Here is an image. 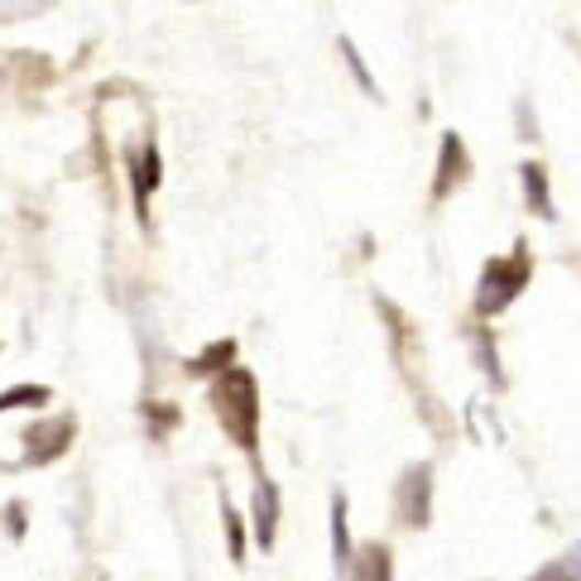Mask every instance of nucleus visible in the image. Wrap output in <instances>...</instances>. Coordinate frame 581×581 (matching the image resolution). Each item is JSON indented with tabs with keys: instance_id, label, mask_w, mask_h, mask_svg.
Segmentation results:
<instances>
[{
	"instance_id": "1",
	"label": "nucleus",
	"mask_w": 581,
	"mask_h": 581,
	"mask_svg": "<svg viewBox=\"0 0 581 581\" xmlns=\"http://www.w3.org/2000/svg\"><path fill=\"white\" fill-rule=\"evenodd\" d=\"M211 404H217L221 428H227L231 438L241 442L250 457H255V418H260V390H255V380H250L245 370H227V375L217 380V390H211Z\"/></svg>"
},
{
	"instance_id": "2",
	"label": "nucleus",
	"mask_w": 581,
	"mask_h": 581,
	"mask_svg": "<svg viewBox=\"0 0 581 581\" xmlns=\"http://www.w3.org/2000/svg\"><path fill=\"white\" fill-rule=\"evenodd\" d=\"M524 279H528L524 250L514 260H491V264H485V274H481V294H475V308H481V313H500L524 288Z\"/></svg>"
},
{
	"instance_id": "3",
	"label": "nucleus",
	"mask_w": 581,
	"mask_h": 581,
	"mask_svg": "<svg viewBox=\"0 0 581 581\" xmlns=\"http://www.w3.org/2000/svg\"><path fill=\"white\" fill-rule=\"evenodd\" d=\"M428 485H432V471L423 467V461H418V467H408V475L399 481V509H404V519L414 528L428 524Z\"/></svg>"
},
{
	"instance_id": "4",
	"label": "nucleus",
	"mask_w": 581,
	"mask_h": 581,
	"mask_svg": "<svg viewBox=\"0 0 581 581\" xmlns=\"http://www.w3.org/2000/svg\"><path fill=\"white\" fill-rule=\"evenodd\" d=\"M73 438V423L68 418H48V423H34L30 432H24V447H30V461H53L68 447Z\"/></svg>"
},
{
	"instance_id": "5",
	"label": "nucleus",
	"mask_w": 581,
	"mask_h": 581,
	"mask_svg": "<svg viewBox=\"0 0 581 581\" xmlns=\"http://www.w3.org/2000/svg\"><path fill=\"white\" fill-rule=\"evenodd\" d=\"M274 524H279V491L270 481H260L255 491V534H260V548L274 544Z\"/></svg>"
},
{
	"instance_id": "6",
	"label": "nucleus",
	"mask_w": 581,
	"mask_h": 581,
	"mask_svg": "<svg viewBox=\"0 0 581 581\" xmlns=\"http://www.w3.org/2000/svg\"><path fill=\"white\" fill-rule=\"evenodd\" d=\"M461 174H467V154H461V140L457 135H447L442 140V164H438V197L447 188H457Z\"/></svg>"
},
{
	"instance_id": "7",
	"label": "nucleus",
	"mask_w": 581,
	"mask_h": 581,
	"mask_svg": "<svg viewBox=\"0 0 581 581\" xmlns=\"http://www.w3.org/2000/svg\"><path fill=\"white\" fill-rule=\"evenodd\" d=\"M332 544H337V562H341V572H347V562H351V548H347V500H332Z\"/></svg>"
},
{
	"instance_id": "8",
	"label": "nucleus",
	"mask_w": 581,
	"mask_h": 581,
	"mask_svg": "<svg viewBox=\"0 0 581 581\" xmlns=\"http://www.w3.org/2000/svg\"><path fill=\"white\" fill-rule=\"evenodd\" d=\"M20 404H48V390L44 385H20V390H6L0 394V414H6V408H20Z\"/></svg>"
},
{
	"instance_id": "9",
	"label": "nucleus",
	"mask_w": 581,
	"mask_h": 581,
	"mask_svg": "<svg viewBox=\"0 0 581 581\" xmlns=\"http://www.w3.org/2000/svg\"><path fill=\"white\" fill-rule=\"evenodd\" d=\"M154 188H158V154H154V150H144V174L135 168V197L144 202V197H150Z\"/></svg>"
},
{
	"instance_id": "10",
	"label": "nucleus",
	"mask_w": 581,
	"mask_h": 581,
	"mask_svg": "<svg viewBox=\"0 0 581 581\" xmlns=\"http://www.w3.org/2000/svg\"><path fill=\"white\" fill-rule=\"evenodd\" d=\"M524 178H528V197H534L538 211H548V188H544V168L538 164H524Z\"/></svg>"
},
{
	"instance_id": "11",
	"label": "nucleus",
	"mask_w": 581,
	"mask_h": 581,
	"mask_svg": "<svg viewBox=\"0 0 581 581\" xmlns=\"http://www.w3.org/2000/svg\"><path fill=\"white\" fill-rule=\"evenodd\" d=\"M227 538H231V558L241 562L245 558V534H241V514H235L231 505H227Z\"/></svg>"
},
{
	"instance_id": "12",
	"label": "nucleus",
	"mask_w": 581,
	"mask_h": 581,
	"mask_svg": "<svg viewBox=\"0 0 581 581\" xmlns=\"http://www.w3.org/2000/svg\"><path fill=\"white\" fill-rule=\"evenodd\" d=\"M534 581H577V577L567 572V567H548V572H544V577H534Z\"/></svg>"
},
{
	"instance_id": "13",
	"label": "nucleus",
	"mask_w": 581,
	"mask_h": 581,
	"mask_svg": "<svg viewBox=\"0 0 581 581\" xmlns=\"http://www.w3.org/2000/svg\"><path fill=\"white\" fill-rule=\"evenodd\" d=\"M567 572H572V577L581 581V548H572V567H567Z\"/></svg>"
}]
</instances>
